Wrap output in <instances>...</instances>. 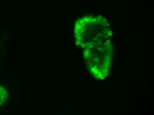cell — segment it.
Segmentation results:
<instances>
[{"label":"cell","instance_id":"3957f363","mask_svg":"<svg viewBox=\"0 0 154 115\" xmlns=\"http://www.w3.org/2000/svg\"><path fill=\"white\" fill-rule=\"evenodd\" d=\"M107 42H109V41H107Z\"/></svg>","mask_w":154,"mask_h":115},{"label":"cell","instance_id":"6da1fadb","mask_svg":"<svg viewBox=\"0 0 154 115\" xmlns=\"http://www.w3.org/2000/svg\"><path fill=\"white\" fill-rule=\"evenodd\" d=\"M8 97L7 90L3 87L0 86V106L6 101Z\"/></svg>","mask_w":154,"mask_h":115},{"label":"cell","instance_id":"7a4b0ae2","mask_svg":"<svg viewBox=\"0 0 154 115\" xmlns=\"http://www.w3.org/2000/svg\"><path fill=\"white\" fill-rule=\"evenodd\" d=\"M93 17V16H90V17H89V19H90V20L91 19V18H92Z\"/></svg>","mask_w":154,"mask_h":115},{"label":"cell","instance_id":"277c9868","mask_svg":"<svg viewBox=\"0 0 154 115\" xmlns=\"http://www.w3.org/2000/svg\"><path fill=\"white\" fill-rule=\"evenodd\" d=\"M100 17V15H99V17Z\"/></svg>","mask_w":154,"mask_h":115}]
</instances>
